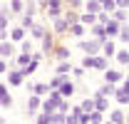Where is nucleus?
I'll return each instance as SVG.
<instances>
[{
    "label": "nucleus",
    "mask_w": 129,
    "mask_h": 124,
    "mask_svg": "<svg viewBox=\"0 0 129 124\" xmlns=\"http://www.w3.org/2000/svg\"><path fill=\"white\" fill-rule=\"evenodd\" d=\"M64 97L62 94H60V89H50V97L47 99H42V112H45V114H52V112H55V109L60 107V102H62Z\"/></svg>",
    "instance_id": "nucleus-1"
},
{
    "label": "nucleus",
    "mask_w": 129,
    "mask_h": 124,
    "mask_svg": "<svg viewBox=\"0 0 129 124\" xmlns=\"http://www.w3.org/2000/svg\"><path fill=\"white\" fill-rule=\"evenodd\" d=\"M40 107H42V97L35 94V92H30V97H27V114H30V117H37Z\"/></svg>",
    "instance_id": "nucleus-2"
},
{
    "label": "nucleus",
    "mask_w": 129,
    "mask_h": 124,
    "mask_svg": "<svg viewBox=\"0 0 129 124\" xmlns=\"http://www.w3.org/2000/svg\"><path fill=\"white\" fill-rule=\"evenodd\" d=\"M80 50L82 52H84V55H97V52H99V50H102V42H99V40H82L80 42Z\"/></svg>",
    "instance_id": "nucleus-3"
},
{
    "label": "nucleus",
    "mask_w": 129,
    "mask_h": 124,
    "mask_svg": "<svg viewBox=\"0 0 129 124\" xmlns=\"http://www.w3.org/2000/svg\"><path fill=\"white\" fill-rule=\"evenodd\" d=\"M45 10H47L50 20H55V17H60V15H62V0H50Z\"/></svg>",
    "instance_id": "nucleus-4"
},
{
    "label": "nucleus",
    "mask_w": 129,
    "mask_h": 124,
    "mask_svg": "<svg viewBox=\"0 0 129 124\" xmlns=\"http://www.w3.org/2000/svg\"><path fill=\"white\" fill-rule=\"evenodd\" d=\"M119 27H122V22H119V20H114V17H109V20L104 22L107 37H117V35H119Z\"/></svg>",
    "instance_id": "nucleus-5"
},
{
    "label": "nucleus",
    "mask_w": 129,
    "mask_h": 124,
    "mask_svg": "<svg viewBox=\"0 0 129 124\" xmlns=\"http://www.w3.org/2000/svg\"><path fill=\"white\" fill-rule=\"evenodd\" d=\"M50 55H52L57 62H64V60H70V47H64V45H55V50H52Z\"/></svg>",
    "instance_id": "nucleus-6"
},
{
    "label": "nucleus",
    "mask_w": 129,
    "mask_h": 124,
    "mask_svg": "<svg viewBox=\"0 0 129 124\" xmlns=\"http://www.w3.org/2000/svg\"><path fill=\"white\" fill-rule=\"evenodd\" d=\"M104 79H107L109 84H119V82L124 79V75H122L119 70H109V67H107V70H104Z\"/></svg>",
    "instance_id": "nucleus-7"
},
{
    "label": "nucleus",
    "mask_w": 129,
    "mask_h": 124,
    "mask_svg": "<svg viewBox=\"0 0 129 124\" xmlns=\"http://www.w3.org/2000/svg\"><path fill=\"white\" fill-rule=\"evenodd\" d=\"M8 82H10L13 87H20V84L25 82V77H22L20 70H8Z\"/></svg>",
    "instance_id": "nucleus-8"
},
{
    "label": "nucleus",
    "mask_w": 129,
    "mask_h": 124,
    "mask_svg": "<svg viewBox=\"0 0 129 124\" xmlns=\"http://www.w3.org/2000/svg\"><path fill=\"white\" fill-rule=\"evenodd\" d=\"M25 37H27V30H25V27H20V25L10 30V42H22Z\"/></svg>",
    "instance_id": "nucleus-9"
},
{
    "label": "nucleus",
    "mask_w": 129,
    "mask_h": 124,
    "mask_svg": "<svg viewBox=\"0 0 129 124\" xmlns=\"http://www.w3.org/2000/svg\"><path fill=\"white\" fill-rule=\"evenodd\" d=\"M13 52H15V42H10V40L0 42V57H13Z\"/></svg>",
    "instance_id": "nucleus-10"
},
{
    "label": "nucleus",
    "mask_w": 129,
    "mask_h": 124,
    "mask_svg": "<svg viewBox=\"0 0 129 124\" xmlns=\"http://www.w3.org/2000/svg\"><path fill=\"white\" fill-rule=\"evenodd\" d=\"M52 27H55V32H57V35H62V32H67V30H70V25H67V20H64L62 15L52 20Z\"/></svg>",
    "instance_id": "nucleus-11"
},
{
    "label": "nucleus",
    "mask_w": 129,
    "mask_h": 124,
    "mask_svg": "<svg viewBox=\"0 0 129 124\" xmlns=\"http://www.w3.org/2000/svg\"><path fill=\"white\" fill-rule=\"evenodd\" d=\"M92 99H94V109H97V112H107V109H109V99H107V97L94 94Z\"/></svg>",
    "instance_id": "nucleus-12"
},
{
    "label": "nucleus",
    "mask_w": 129,
    "mask_h": 124,
    "mask_svg": "<svg viewBox=\"0 0 129 124\" xmlns=\"http://www.w3.org/2000/svg\"><path fill=\"white\" fill-rule=\"evenodd\" d=\"M52 50H55V37H52L50 32H45V35H42V52L50 55Z\"/></svg>",
    "instance_id": "nucleus-13"
},
{
    "label": "nucleus",
    "mask_w": 129,
    "mask_h": 124,
    "mask_svg": "<svg viewBox=\"0 0 129 124\" xmlns=\"http://www.w3.org/2000/svg\"><path fill=\"white\" fill-rule=\"evenodd\" d=\"M112 97H117V102H119V104H129V92L124 89V87H117Z\"/></svg>",
    "instance_id": "nucleus-14"
},
{
    "label": "nucleus",
    "mask_w": 129,
    "mask_h": 124,
    "mask_svg": "<svg viewBox=\"0 0 129 124\" xmlns=\"http://www.w3.org/2000/svg\"><path fill=\"white\" fill-rule=\"evenodd\" d=\"M72 92H75V84H72V82H70V77H67V79L62 82V87H60V94L67 99V97H72Z\"/></svg>",
    "instance_id": "nucleus-15"
},
{
    "label": "nucleus",
    "mask_w": 129,
    "mask_h": 124,
    "mask_svg": "<svg viewBox=\"0 0 129 124\" xmlns=\"http://www.w3.org/2000/svg\"><path fill=\"white\" fill-rule=\"evenodd\" d=\"M84 10H87V13H102V3H99V0H87V3H84Z\"/></svg>",
    "instance_id": "nucleus-16"
},
{
    "label": "nucleus",
    "mask_w": 129,
    "mask_h": 124,
    "mask_svg": "<svg viewBox=\"0 0 129 124\" xmlns=\"http://www.w3.org/2000/svg\"><path fill=\"white\" fill-rule=\"evenodd\" d=\"M102 52H104V57L109 60V57H114V52H117V45H114L112 40H107V42L102 45Z\"/></svg>",
    "instance_id": "nucleus-17"
},
{
    "label": "nucleus",
    "mask_w": 129,
    "mask_h": 124,
    "mask_svg": "<svg viewBox=\"0 0 129 124\" xmlns=\"http://www.w3.org/2000/svg\"><path fill=\"white\" fill-rule=\"evenodd\" d=\"M80 22L84 25V27H92V25L97 22V15L94 13H84V15H80Z\"/></svg>",
    "instance_id": "nucleus-18"
},
{
    "label": "nucleus",
    "mask_w": 129,
    "mask_h": 124,
    "mask_svg": "<svg viewBox=\"0 0 129 124\" xmlns=\"http://www.w3.org/2000/svg\"><path fill=\"white\" fill-rule=\"evenodd\" d=\"M109 122L124 124V112H122V109H112V112H109Z\"/></svg>",
    "instance_id": "nucleus-19"
},
{
    "label": "nucleus",
    "mask_w": 129,
    "mask_h": 124,
    "mask_svg": "<svg viewBox=\"0 0 129 124\" xmlns=\"http://www.w3.org/2000/svg\"><path fill=\"white\" fill-rule=\"evenodd\" d=\"M114 60L119 65H129V50H117L114 52Z\"/></svg>",
    "instance_id": "nucleus-20"
},
{
    "label": "nucleus",
    "mask_w": 129,
    "mask_h": 124,
    "mask_svg": "<svg viewBox=\"0 0 129 124\" xmlns=\"http://www.w3.org/2000/svg\"><path fill=\"white\" fill-rule=\"evenodd\" d=\"M84 30H87V27H84V25H82V22H75V25H70V35H75V37H82V35H84Z\"/></svg>",
    "instance_id": "nucleus-21"
},
{
    "label": "nucleus",
    "mask_w": 129,
    "mask_h": 124,
    "mask_svg": "<svg viewBox=\"0 0 129 124\" xmlns=\"http://www.w3.org/2000/svg\"><path fill=\"white\" fill-rule=\"evenodd\" d=\"M64 79H67V75H55V77L50 79V89H60Z\"/></svg>",
    "instance_id": "nucleus-22"
},
{
    "label": "nucleus",
    "mask_w": 129,
    "mask_h": 124,
    "mask_svg": "<svg viewBox=\"0 0 129 124\" xmlns=\"http://www.w3.org/2000/svg\"><path fill=\"white\" fill-rule=\"evenodd\" d=\"M30 40H42V35H45V27H42V25H32L30 27Z\"/></svg>",
    "instance_id": "nucleus-23"
},
{
    "label": "nucleus",
    "mask_w": 129,
    "mask_h": 124,
    "mask_svg": "<svg viewBox=\"0 0 129 124\" xmlns=\"http://www.w3.org/2000/svg\"><path fill=\"white\" fill-rule=\"evenodd\" d=\"M114 89H117V84H109V82H107L104 87H99V89H97V94H102V97H112Z\"/></svg>",
    "instance_id": "nucleus-24"
},
{
    "label": "nucleus",
    "mask_w": 129,
    "mask_h": 124,
    "mask_svg": "<svg viewBox=\"0 0 129 124\" xmlns=\"http://www.w3.org/2000/svg\"><path fill=\"white\" fill-rule=\"evenodd\" d=\"M102 122H104V112L92 109V112H89V124H102Z\"/></svg>",
    "instance_id": "nucleus-25"
},
{
    "label": "nucleus",
    "mask_w": 129,
    "mask_h": 124,
    "mask_svg": "<svg viewBox=\"0 0 129 124\" xmlns=\"http://www.w3.org/2000/svg\"><path fill=\"white\" fill-rule=\"evenodd\" d=\"M107 57H97L94 55V60H92V67H94V70H102V72H104V70H107Z\"/></svg>",
    "instance_id": "nucleus-26"
},
{
    "label": "nucleus",
    "mask_w": 129,
    "mask_h": 124,
    "mask_svg": "<svg viewBox=\"0 0 129 124\" xmlns=\"http://www.w3.org/2000/svg\"><path fill=\"white\" fill-rule=\"evenodd\" d=\"M70 72H72V62L70 60H64V62L57 65V75H70Z\"/></svg>",
    "instance_id": "nucleus-27"
},
{
    "label": "nucleus",
    "mask_w": 129,
    "mask_h": 124,
    "mask_svg": "<svg viewBox=\"0 0 129 124\" xmlns=\"http://www.w3.org/2000/svg\"><path fill=\"white\" fill-rule=\"evenodd\" d=\"M64 119H67L64 112H52V114H50V122L52 124H64Z\"/></svg>",
    "instance_id": "nucleus-28"
},
{
    "label": "nucleus",
    "mask_w": 129,
    "mask_h": 124,
    "mask_svg": "<svg viewBox=\"0 0 129 124\" xmlns=\"http://www.w3.org/2000/svg\"><path fill=\"white\" fill-rule=\"evenodd\" d=\"M117 40L119 42H129V25L122 22V27H119V35H117Z\"/></svg>",
    "instance_id": "nucleus-29"
},
{
    "label": "nucleus",
    "mask_w": 129,
    "mask_h": 124,
    "mask_svg": "<svg viewBox=\"0 0 129 124\" xmlns=\"http://www.w3.org/2000/svg\"><path fill=\"white\" fill-rule=\"evenodd\" d=\"M62 17L67 20V25H75V22H80V15H77L75 10H67V13H64Z\"/></svg>",
    "instance_id": "nucleus-30"
},
{
    "label": "nucleus",
    "mask_w": 129,
    "mask_h": 124,
    "mask_svg": "<svg viewBox=\"0 0 129 124\" xmlns=\"http://www.w3.org/2000/svg\"><path fill=\"white\" fill-rule=\"evenodd\" d=\"M30 60H32V55H27V52H20V55H17V60H15V65H17V67H25Z\"/></svg>",
    "instance_id": "nucleus-31"
},
{
    "label": "nucleus",
    "mask_w": 129,
    "mask_h": 124,
    "mask_svg": "<svg viewBox=\"0 0 129 124\" xmlns=\"http://www.w3.org/2000/svg\"><path fill=\"white\" fill-rule=\"evenodd\" d=\"M32 92H35V94H40V97H42V94H50V84L40 82V84H35V87H32Z\"/></svg>",
    "instance_id": "nucleus-32"
},
{
    "label": "nucleus",
    "mask_w": 129,
    "mask_h": 124,
    "mask_svg": "<svg viewBox=\"0 0 129 124\" xmlns=\"http://www.w3.org/2000/svg\"><path fill=\"white\" fill-rule=\"evenodd\" d=\"M32 25H35V22H32V15H25V13H22V17H20V27H25V30H30Z\"/></svg>",
    "instance_id": "nucleus-33"
},
{
    "label": "nucleus",
    "mask_w": 129,
    "mask_h": 124,
    "mask_svg": "<svg viewBox=\"0 0 129 124\" xmlns=\"http://www.w3.org/2000/svg\"><path fill=\"white\" fill-rule=\"evenodd\" d=\"M10 10H13V13H22V10H25V3H22V0H10Z\"/></svg>",
    "instance_id": "nucleus-34"
},
{
    "label": "nucleus",
    "mask_w": 129,
    "mask_h": 124,
    "mask_svg": "<svg viewBox=\"0 0 129 124\" xmlns=\"http://www.w3.org/2000/svg\"><path fill=\"white\" fill-rule=\"evenodd\" d=\"M112 17L119 20V22H124V20H127V10H124V8H117V10L112 13Z\"/></svg>",
    "instance_id": "nucleus-35"
},
{
    "label": "nucleus",
    "mask_w": 129,
    "mask_h": 124,
    "mask_svg": "<svg viewBox=\"0 0 129 124\" xmlns=\"http://www.w3.org/2000/svg\"><path fill=\"white\" fill-rule=\"evenodd\" d=\"M20 52H27V55H32V42L27 40V37L20 42Z\"/></svg>",
    "instance_id": "nucleus-36"
},
{
    "label": "nucleus",
    "mask_w": 129,
    "mask_h": 124,
    "mask_svg": "<svg viewBox=\"0 0 129 124\" xmlns=\"http://www.w3.org/2000/svg\"><path fill=\"white\" fill-rule=\"evenodd\" d=\"M35 124H52V122H50V114H45V112H40V114L35 117Z\"/></svg>",
    "instance_id": "nucleus-37"
},
{
    "label": "nucleus",
    "mask_w": 129,
    "mask_h": 124,
    "mask_svg": "<svg viewBox=\"0 0 129 124\" xmlns=\"http://www.w3.org/2000/svg\"><path fill=\"white\" fill-rule=\"evenodd\" d=\"M5 27H8V8L0 10V30H5Z\"/></svg>",
    "instance_id": "nucleus-38"
},
{
    "label": "nucleus",
    "mask_w": 129,
    "mask_h": 124,
    "mask_svg": "<svg viewBox=\"0 0 129 124\" xmlns=\"http://www.w3.org/2000/svg\"><path fill=\"white\" fill-rule=\"evenodd\" d=\"M80 107H82V112H92V109H94V99H92V97H89V99H84Z\"/></svg>",
    "instance_id": "nucleus-39"
},
{
    "label": "nucleus",
    "mask_w": 129,
    "mask_h": 124,
    "mask_svg": "<svg viewBox=\"0 0 129 124\" xmlns=\"http://www.w3.org/2000/svg\"><path fill=\"white\" fill-rule=\"evenodd\" d=\"M0 107L10 109V107H13V97H10V94H8V97H0Z\"/></svg>",
    "instance_id": "nucleus-40"
},
{
    "label": "nucleus",
    "mask_w": 129,
    "mask_h": 124,
    "mask_svg": "<svg viewBox=\"0 0 129 124\" xmlns=\"http://www.w3.org/2000/svg\"><path fill=\"white\" fill-rule=\"evenodd\" d=\"M64 3H67V8H70V10H77V8H82V5H84L82 0H64Z\"/></svg>",
    "instance_id": "nucleus-41"
},
{
    "label": "nucleus",
    "mask_w": 129,
    "mask_h": 124,
    "mask_svg": "<svg viewBox=\"0 0 129 124\" xmlns=\"http://www.w3.org/2000/svg\"><path fill=\"white\" fill-rule=\"evenodd\" d=\"M55 112H64V114H67V112H70V102H67V99H62V102H60V107L55 109Z\"/></svg>",
    "instance_id": "nucleus-42"
},
{
    "label": "nucleus",
    "mask_w": 129,
    "mask_h": 124,
    "mask_svg": "<svg viewBox=\"0 0 129 124\" xmlns=\"http://www.w3.org/2000/svg\"><path fill=\"white\" fill-rule=\"evenodd\" d=\"M92 60H94V55H87V57L82 60V67H84V70H89V67H92Z\"/></svg>",
    "instance_id": "nucleus-43"
},
{
    "label": "nucleus",
    "mask_w": 129,
    "mask_h": 124,
    "mask_svg": "<svg viewBox=\"0 0 129 124\" xmlns=\"http://www.w3.org/2000/svg\"><path fill=\"white\" fill-rule=\"evenodd\" d=\"M77 119H80V124H89V112H82Z\"/></svg>",
    "instance_id": "nucleus-44"
},
{
    "label": "nucleus",
    "mask_w": 129,
    "mask_h": 124,
    "mask_svg": "<svg viewBox=\"0 0 129 124\" xmlns=\"http://www.w3.org/2000/svg\"><path fill=\"white\" fill-rule=\"evenodd\" d=\"M72 75H75V77H82V75H84V67H72Z\"/></svg>",
    "instance_id": "nucleus-45"
},
{
    "label": "nucleus",
    "mask_w": 129,
    "mask_h": 124,
    "mask_svg": "<svg viewBox=\"0 0 129 124\" xmlns=\"http://www.w3.org/2000/svg\"><path fill=\"white\" fill-rule=\"evenodd\" d=\"M117 3V8H124V10H129V0H114Z\"/></svg>",
    "instance_id": "nucleus-46"
},
{
    "label": "nucleus",
    "mask_w": 129,
    "mask_h": 124,
    "mask_svg": "<svg viewBox=\"0 0 129 124\" xmlns=\"http://www.w3.org/2000/svg\"><path fill=\"white\" fill-rule=\"evenodd\" d=\"M0 75H8V62L0 60Z\"/></svg>",
    "instance_id": "nucleus-47"
},
{
    "label": "nucleus",
    "mask_w": 129,
    "mask_h": 124,
    "mask_svg": "<svg viewBox=\"0 0 129 124\" xmlns=\"http://www.w3.org/2000/svg\"><path fill=\"white\" fill-rule=\"evenodd\" d=\"M8 94H10V92H8V84L0 82V97H8Z\"/></svg>",
    "instance_id": "nucleus-48"
},
{
    "label": "nucleus",
    "mask_w": 129,
    "mask_h": 124,
    "mask_svg": "<svg viewBox=\"0 0 129 124\" xmlns=\"http://www.w3.org/2000/svg\"><path fill=\"white\" fill-rule=\"evenodd\" d=\"M122 87H124V89L129 92V77H124V79H122Z\"/></svg>",
    "instance_id": "nucleus-49"
},
{
    "label": "nucleus",
    "mask_w": 129,
    "mask_h": 124,
    "mask_svg": "<svg viewBox=\"0 0 129 124\" xmlns=\"http://www.w3.org/2000/svg\"><path fill=\"white\" fill-rule=\"evenodd\" d=\"M124 122H129V114H124Z\"/></svg>",
    "instance_id": "nucleus-50"
},
{
    "label": "nucleus",
    "mask_w": 129,
    "mask_h": 124,
    "mask_svg": "<svg viewBox=\"0 0 129 124\" xmlns=\"http://www.w3.org/2000/svg\"><path fill=\"white\" fill-rule=\"evenodd\" d=\"M102 124H114V122H102Z\"/></svg>",
    "instance_id": "nucleus-51"
},
{
    "label": "nucleus",
    "mask_w": 129,
    "mask_h": 124,
    "mask_svg": "<svg viewBox=\"0 0 129 124\" xmlns=\"http://www.w3.org/2000/svg\"><path fill=\"white\" fill-rule=\"evenodd\" d=\"M35 3H37V0H35Z\"/></svg>",
    "instance_id": "nucleus-52"
}]
</instances>
